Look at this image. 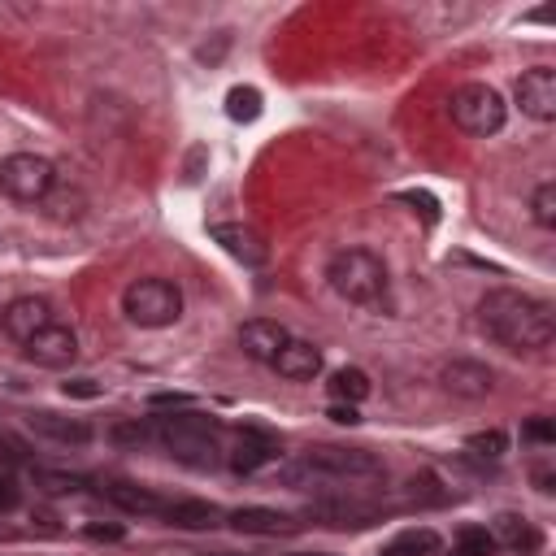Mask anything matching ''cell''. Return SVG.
Listing matches in <instances>:
<instances>
[{"label": "cell", "instance_id": "6da1fadb", "mask_svg": "<svg viewBox=\"0 0 556 556\" xmlns=\"http://www.w3.org/2000/svg\"><path fill=\"white\" fill-rule=\"evenodd\" d=\"M478 322L509 352H543L556 339L552 305L530 292H517V287H496V292L478 300Z\"/></svg>", "mask_w": 556, "mask_h": 556}, {"label": "cell", "instance_id": "7a4b0ae2", "mask_svg": "<svg viewBox=\"0 0 556 556\" xmlns=\"http://www.w3.org/2000/svg\"><path fill=\"white\" fill-rule=\"evenodd\" d=\"M326 283L339 300L357 309H374V313H391V278L378 252L370 248H339L326 261Z\"/></svg>", "mask_w": 556, "mask_h": 556}, {"label": "cell", "instance_id": "3957f363", "mask_svg": "<svg viewBox=\"0 0 556 556\" xmlns=\"http://www.w3.org/2000/svg\"><path fill=\"white\" fill-rule=\"evenodd\" d=\"M157 439L170 448L174 461L192 465V470H213L218 465V426L205 413H179V417H157Z\"/></svg>", "mask_w": 556, "mask_h": 556}, {"label": "cell", "instance_id": "277c9868", "mask_svg": "<svg viewBox=\"0 0 556 556\" xmlns=\"http://www.w3.org/2000/svg\"><path fill=\"white\" fill-rule=\"evenodd\" d=\"M122 313H126V322L144 326V331H161V326H174L183 318V292H179V283H170V278H161V274L135 278L122 292Z\"/></svg>", "mask_w": 556, "mask_h": 556}, {"label": "cell", "instance_id": "5b68a950", "mask_svg": "<svg viewBox=\"0 0 556 556\" xmlns=\"http://www.w3.org/2000/svg\"><path fill=\"white\" fill-rule=\"evenodd\" d=\"M448 113H452V122H457L465 135L487 139V135H496L500 126H504V118H509V105H504V96L496 92V87L461 83L457 92L448 96Z\"/></svg>", "mask_w": 556, "mask_h": 556}, {"label": "cell", "instance_id": "8992f818", "mask_svg": "<svg viewBox=\"0 0 556 556\" xmlns=\"http://www.w3.org/2000/svg\"><path fill=\"white\" fill-rule=\"evenodd\" d=\"M0 192L18 205H44L57 192V166L40 153H9L0 161Z\"/></svg>", "mask_w": 556, "mask_h": 556}, {"label": "cell", "instance_id": "52a82bcc", "mask_svg": "<svg viewBox=\"0 0 556 556\" xmlns=\"http://www.w3.org/2000/svg\"><path fill=\"white\" fill-rule=\"evenodd\" d=\"M305 470L313 478H378L383 461L365 448H313L305 457Z\"/></svg>", "mask_w": 556, "mask_h": 556}, {"label": "cell", "instance_id": "ba28073f", "mask_svg": "<svg viewBox=\"0 0 556 556\" xmlns=\"http://www.w3.org/2000/svg\"><path fill=\"white\" fill-rule=\"evenodd\" d=\"M22 352H27V361L44 365V370H66V365L79 361V335H74V326H66L57 318L53 326H44L35 339H27Z\"/></svg>", "mask_w": 556, "mask_h": 556}, {"label": "cell", "instance_id": "9c48e42d", "mask_svg": "<svg viewBox=\"0 0 556 556\" xmlns=\"http://www.w3.org/2000/svg\"><path fill=\"white\" fill-rule=\"evenodd\" d=\"M53 322H57V309L48 305L44 296H18L0 309V331L14 339V344H27V339H35Z\"/></svg>", "mask_w": 556, "mask_h": 556}, {"label": "cell", "instance_id": "30bf717a", "mask_svg": "<svg viewBox=\"0 0 556 556\" xmlns=\"http://www.w3.org/2000/svg\"><path fill=\"white\" fill-rule=\"evenodd\" d=\"M517 105H522L526 118L535 122H556V70L552 66H535L526 70L513 87Z\"/></svg>", "mask_w": 556, "mask_h": 556}, {"label": "cell", "instance_id": "8fae6325", "mask_svg": "<svg viewBox=\"0 0 556 556\" xmlns=\"http://www.w3.org/2000/svg\"><path fill=\"white\" fill-rule=\"evenodd\" d=\"M209 239L222 252H231L235 261H244V265H265V261H270V244H265V239L244 222H213Z\"/></svg>", "mask_w": 556, "mask_h": 556}, {"label": "cell", "instance_id": "7c38bea8", "mask_svg": "<svg viewBox=\"0 0 556 556\" xmlns=\"http://www.w3.org/2000/svg\"><path fill=\"white\" fill-rule=\"evenodd\" d=\"M292 339L283 322H270V318H252L239 326V348H244V357L261 361V365H274V357L283 352V344Z\"/></svg>", "mask_w": 556, "mask_h": 556}, {"label": "cell", "instance_id": "4fadbf2b", "mask_svg": "<svg viewBox=\"0 0 556 556\" xmlns=\"http://www.w3.org/2000/svg\"><path fill=\"white\" fill-rule=\"evenodd\" d=\"M270 370H278V378H292V383H313V378L322 374V348L292 335L283 344V352L274 357Z\"/></svg>", "mask_w": 556, "mask_h": 556}, {"label": "cell", "instance_id": "5bb4252c", "mask_svg": "<svg viewBox=\"0 0 556 556\" xmlns=\"http://www.w3.org/2000/svg\"><path fill=\"white\" fill-rule=\"evenodd\" d=\"M439 378H444V387L452 396H465V400H483V396H491V387H496V374H491L483 361H448Z\"/></svg>", "mask_w": 556, "mask_h": 556}, {"label": "cell", "instance_id": "9a60e30c", "mask_svg": "<svg viewBox=\"0 0 556 556\" xmlns=\"http://www.w3.org/2000/svg\"><path fill=\"white\" fill-rule=\"evenodd\" d=\"M27 426L35 435H44V439H57V444H92V426L87 422H79V417H61V413H48V409H40V413H31L27 417Z\"/></svg>", "mask_w": 556, "mask_h": 556}, {"label": "cell", "instance_id": "2e32d148", "mask_svg": "<svg viewBox=\"0 0 556 556\" xmlns=\"http://www.w3.org/2000/svg\"><path fill=\"white\" fill-rule=\"evenodd\" d=\"M231 526L244 530V535H292L300 526L292 513H278V509H261V504H248V509L231 513Z\"/></svg>", "mask_w": 556, "mask_h": 556}, {"label": "cell", "instance_id": "e0dca14e", "mask_svg": "<svg viewBox=\"0 0 556 556\" xmlns=\"http://www.w3.org/2000/svg\"><path fill=\"white\" fill-rule=\"evenodd\" d=\"M105 500L118 504L122 513H135V517H166V500L148 487H135V483H109L105 487Z\"/></svg>", "mask_w": 556, "mask_h": 556}, {"label": "cell", "instance_id": "ac0fdd59", "mask_svg": "<svg viewBox=\"0 0 556 556\" xmlns=\"http://www.w3.org/2000/svg\"><path fill=\"white\" fill-rule=\"evenodd\" d=\"M270 461H278V444L257 435V431H244L239 444L231 448V470L235 474H257L261 465H270Z\"/></svg>", "mask_w": 556, "mask_h": 556}, {"label": "cell", "instance_id": "d6986e66", "mask_svg": "<svg viewBox=\"0 0 556 556\" xmlns=\"http://www.w3.org/2000/svg\"><path fill=\"white\" fill-rule=\"evenodd\" d=\"M491 539H496V548H509V552H535L539 548V530L517 513H500L496 522H491Z\"/></svg>", "mask_w": 556, "mask_h": 556}, {"label": "cell", "instance_id": "ffe728a7", "mask_svg": "<svg viewBox=\"0 0 556 556\" xmlns=\"http://www.w3.org/2000/svg\"><path fill=\"white\" fill-rule=\"evenodd\" d=\"M166 522L179 530H213L222 522V509L209 500H179V504H166Z\"/></svg>", "mask_w": 556, "mask_h": 556}, {"label": "cell", "instance_id": "44dd1931", "mask_svg": "<svg viewBox=\"0 0 556 556\" xmlns=\"http://www.w3.org/2000/svg\"><path fill=\"white\" fill-rule=\"evenodd\" d=\"M326 391L335 396V404H352V409H357V404H361L365 396H370V374L357 370V365H344V370H335V374H331Z\"/></svg>", "mask_w": 556, "mask_h": 556}, {"label": "cell", "instance_id": "7402d4cb", "mask_svg": "<svg viewBox=\"0 0 556 556\" xmlns=\"http://www.w3.org/2000/svg\"><path fill=\"white\" fill-rule=\"evenodd\" d=\"M435 552H439V535L431 526L400 530L391 543H383V556H435Z\"/></svg>", "mask_w": 556, "mask_h": 556}, {"label": "cell", "instance_id": "603a6c76", "mask_svg": "<svg viewBox=\"0 0 556 556\" xmlns=\"http://www.w3.org/2000/svg\"><path fill=\"white\" fill-rule=\"evenodd\" d=\"M226 118L231 122H257L261 118V92L257 87H231V92H226Z\"/></svg>", "mask_w": 556, "mask_h": 556}, {"label": "cell", "instance_id": "cb8c5ba5", "mask_svg": "<svg viewBox=\"0 0 556 556\" xmlns=\"http://www.w3.org/2000/svg\"><path fill=\"white\" fill-rule=\"evenodd\" d=\"M465 452H474V457H483V461H500L504 452H509V435L504 431H474L465 439Z\"/></svg>", "mask_w": 556, "mask_h": 556}, {"label": "cell", "instance_id": "d4e9b609", "mask_svg": "<svg viewBox=\"0 0 556 556\" xmlns=\"http://www.w3.org/2000/svg\"><path fill=\"white\" fill-rule=\"evenodd\" d=\"M491 552H496V539L483 526H465L457 543H452V556H491Z\"/></svg>", "mask_w": 556, "mask_h": 556}, {"label": "cell", "instance_id": "484cf974", "mask_svg": "<svg viewBox=\"0 0 556 556\" xmlns=\"http://www.w3.org/2000/svg\"><path fill=\"white\" fill-rule=\"evenodd\" d=\"M530 218H535V226H543V231H552L556 226V183H539L535 196H530Z\"/></svg>", "mask_w": 556, "mask_h": 556}, {"label": "cell", "instance_id": "4316f807", "mask_svg": "<svg viewBox=\"0 0 556 556\" xmlns=\"http://www.w3.org/2000/svg\"><path fill=\"white\" fill-rule=\"evenodd\" d=\"M157 439V426H148V422H122V426H113V444H153Z\"/></svg>", "mask_w": 556, "mask_h": 556}, {"label": "cell", "instance_id": "83f0119b", "mask_svg": "<svg viewBox=\"0 0 556 556\" xmlns=\"http://www.w3.org/2000/svg\"><path fill=\"white\" fill-rule=\"evenodd\" d=\"M400 200H404V205H413V213H422L431 226L439 222V200L431 192H400Z\"/></svg>", "mask_w": 556, "mask_h": 556}, {"label": "cell", "instance_id": "f1b7e54d", "mask_svg": "<svg viewBox=\"0 0 556 556\" xmlns=\"http://www.w3.org/2000/svg\"><path fill=\"white\" fill-rule=\"evenodd\" d=\"M61 391H66V396H74V400H96L105 387H100L96 378H70V383H61Z\"/></svg>", "mask_w": 556, "mask_h": 556}, {"label": "cell", "instance_id": "f546056e", "mask_svg": "<svg viewBox=\"0 0 556 556\" xmlns=\"http://www.w3.org/2000/svg\"><path fill=\"white\" fill-rule=\"evenodd\" d=\"M148 409H192V396H183V391H157V396H148Z\"/></svg>", "mask_w": 556, "mask_h": 556}, {"label": "cell", "instance_id": "4dcf8cb0", "mask_svg": "<svg viewBox=\"0 0 556 556\" xmlns=\"http://www.w3.org/2000/svg\"><path fill=\"white\" fill-rule=\"evenodd\" d=\"M522 439H530V444H552V439H556V426L548 422V417H535V422H526Z\"/></svg>", "mask_w": 556, "mask_h": 556}, {"label": "cell", "instance_id": "1f68e13d", "mask_svg": "<svg viewBox=\"0 0 556 556\" xmlns=\"http://www.w3.org/2000/svg\"><path fill=\"white\" fill-rule=\"evenodd\" d=\"M35 483H44V491H79V487H83L79 478H66V474H48V470H40V474H35Z\"/></svg>", "mask_w": 556, "mask_h": 556}, {"label": "cell", "instance_id": "d6a6232c", "mask_svg": "<svg viewBox=\"0 0 556 556\" xmlns=\"http://www.w3.org/2000/svg\"><path fill=\"white\" fill-rule=\"evenodd\" d=\"M22 500V491H18V483L9 474H0V509H14V504Z\"/></svg>", "mask_w": 556, "mask_h": 556}, {"label": "cell", "instance_id": "836d02e7", "mask_svg": "<svg viewBox=\"0 0 556 556\" xmlns=\"http://www.w3.org/2000/svg\"><path fill=\"white\" fill-rule=\"evenodd\" d=\"M326 417H331V422H339V426H357L361 422V413L352 409V404H331V413H326Z\"/></svg>", "mask_w": 556, "mask_h": 556}, {"label": "cell", "instance_id": "e575fe53", "mask_svg": "<svg viewBox=\"0 0 556 556\" xmlns=\"http://www.w3.org/2000/svg\"><path fill=\"white\" fill-rule=\"evenodd\" d=\"M83 535H87V539H109V543H118V539H126V530H122V526H87Z\"/></svg>", "mask_w": 556, "mask_h": 556}, {"label": "cell", "instance_id": "d590c367", "mask_svg": "<svg viewBox=\"0 0 556 556\" xmlns=\"http://www.w3.org/2000/svg\"><path fill=\"white\" fill-rule=\"evenodd\" d=\"M5 457H14V452H9V444H5V439H0V461H5Z\"/></svg>", "mask_w": 556, "mask_h": 556}, {"label": "cell", "instance_id": "8d00e7d4", "mask_svg": "<svg viewBox=\"0 0 556 556\" xmlns=\"http://www.w3.org/2000/svg\"><path fill=\"white\" fill-rule=\"evenodd\" d=\"M296 556H331V552H296Z\"/></svg>", "mask_w": 556, "mask_h": 556}]
</instances>
